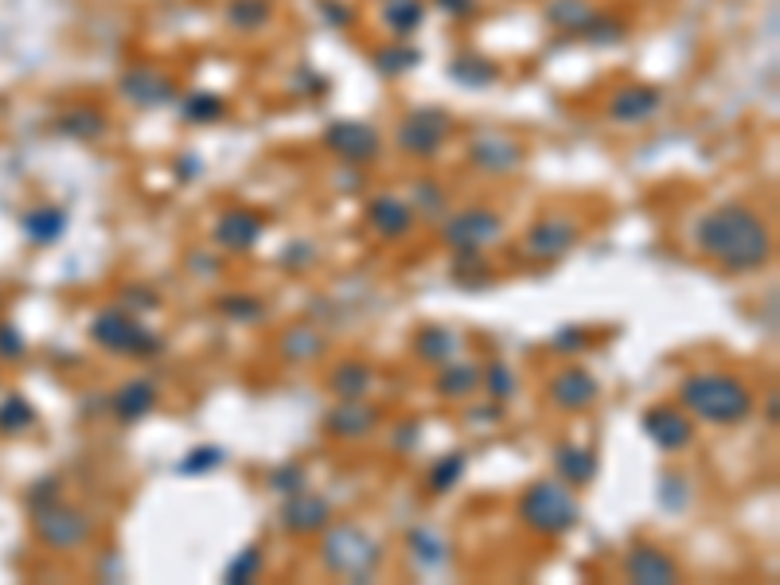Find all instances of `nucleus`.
Here are the masks:
<instances>
[{"instance_id":"nucleus-29","label":"nucleus","mask_w":780,"mask_h":585,"mask_svg":"<svg viewBox=\"0 0 780 585\" xmlns=\"http://www.w3.org/2000/svg\"><path fill=\"white\" fill-rule=\"evenodd\" d=\"M449 75L465 86H492L496 78H500V66L480 56H461L456 63H449Z\"/></svg>"},{"instance_id":"nucleus-47","label":"nucleus","mask_w":780,"mask_h":585,"mask_svg":"<svg viewBox=\"0 0 780 585\" xmlns=\"http://www.w3.org/2000/svg\"><path fill=\"white\" fill-rule=\"evenodd\" d=\"M503 410L500 406H488V410H473V422H496Z\"/></svg>"},{"instance_id":"nucleus-38","label":"nucleus","mask_w":780,"mask_h":585,"mask_svg":"<svg viewBox=\"0 0 780 585\" xmlns=\"http://www.w3.org/2000/svg\"><path fill=\"white\" fill-rule=\"evenodd\" d=\"M219 465H223V449L199 446V449H192L184 461H180V473H184V476H199V473H211V468H219Z\"/></svg>"},{"instance_id":"nucleus-49","label":"nucleus","mask_w":780,"mask_h":585,"mask_svg":"<svg viewBox=\"0 0 780 585\" xmlns=\"http://www.w3.org/2000/svg\"><path fill=\"white\" fill-rule=\"evenodd\" d=\"M180 168H184V180H195V172H199V160H195V157H187Z\"/></svg>"},{"instance_id":"nucleus-32","label":"nucleus","mask_w":780,"mask_h":585,"mask_svg":"<svg viewBox=\"0 0 780 585\" xmlns=\"http://www.w3.org/2000/svg\"><path fill=\"white\" fill-rule=\"evenodd\" d=\"M594 16H597L594 4H585V0H554L547 9V20L554 28H574V32H582Z\"/></svg>"},{"instance_id":"nucleus-28","label":"nucleus","mask_w":780,"mask_h":585,"mask_svg":"<svg viewBox=\"0 0 780 585\" xmlns=\"http://www.w3.org/2000/svg\"><path fill=\"white\" fill-rule=\"evenodd\" d=\"M465 468H468V456L461 453V449H456V453H446L434 468H429V492H437V496L453 492L456 484H461V476H465Z\"/></svg>"},{"instance_id":"nucleus-33","label":"nucleus","mask_w":780,"mask_h":585,"mask_svg":"<svg viewBox=\"0 0 780 585\" xmlns=\"http://www.w3.org/2000/svg\"><path fill=\"white\" fill-rule=\"evenodd\" d=\"M410 550H414V558H418V562H422L426 570L446 566V558H449V547H446L441 539H437L434 531H426V527L410 531Z\"/></svg>"},{"instance_id":"nucleus-39","label":"nucleus","mask_w":780,"mask_h":585,"mask_svg":"<svg viewBox=\"0 0 780 585\" xmlns=\"http://www.w3.org/2000/svg\"><path fill=\"white\" fill-rule=\"evenodd\" d=\"M270 488L278 496H297V492H305V468L301 465H293V461H289V465H278L270 473Z\"/></svg>"},{"instance_id":"nucleus-1","label":"nucleus","mask_w":780,"mask_h":585,"mask_svg":"<svg viewBox=\"0 0 780 585\" xmlns=\"http://www.w3.org/2000/svg\"><path fill=\"white\" fill-rule=\"evenodd\" d=\"M695 246L726 270L749 273L772 258V231L753 207L722 204L695 223Z\"/></svg>"},{"instance_id":"nucleus-31","label":"nucleus","mask_w":780,"mask_h":585,"mask_svg":"<svg viewBox=\"0 0 780 585\" xmlns=\"http://www.w3.org/2000/svg\"><path fill=\"white\" fill-rule=\"evenodd\" d=\"M480 382L484 390H488V399L496 402H508L515 399V390H520V379H515V371H511L508 363H488V367H480Z\"/></svg>"},{"instance_id":"nucleus-35","label":"nucleus","mask_w":780,"mask_h":585,"mask_svg":"<svg viewBox=\"0 0 780 585\" xmlns=\"http://www.w3.org/2000/svg\"><path fill=\"white\" fill-rule=\"evenodd\" d=\"M258 574H261V547H258V543H251L246 550H239V554H234V562L227 566L223 577L231 585H246V582H254Z\"/></svg>"},{"instance_id":"nucleus-9","label":"nucleus","mask_w":780,"mask_h":585,"mask_svg":"<svg viewBox=\"0 0 780 585\" xmlns=\"http://www.w3.org/2000/svg\"><path fill=\"white\" fill-rule=\"evenodd\" d=\"M644 434L663 449V453H683V449L695 441V422L691 414H683L679 406H651L644 410L641 418Z\"/></svg>"},{"instance_id":"nucleus-15","label":"nucleus","mask_w":780,"mask_h":585,"mask_svg":"<svg viewBox=\"0 0 780 585\" xmlns=\"http://www.w3.org/2000/svg\"><path fill=\"white\" fill-rule=\"evenodd\" d=\"M39 531H44V539L51 543V547L71 550V547H78V543L90 539V535H94V523L86 520L83 511L59 508V511H47L44 523H39Z\"/></svg>"},{"instance_id":"nucleus-13","label":"nucleus","mask_w":780,"mask_h":585,"mask_svg":"<svg viewBox=\"0 0 780 585\" xmlns=\"http://www.w3.org/2000/svg\"><path fill=\"white\" fill-rule=\"evenodd\" d=\"M624 577L641 585H671L679 582V566L660 547H636L624 558Z\"/></svg>"},{"instance_id":"nucleus-11","label":"nucleus","mask_w":780,"mask_h":585,"mask_svg":"<svg viewBox=\"0 0 780 585\" xmlns=\"http://www.w3.org/2000/svg\"><path fill=\"white\" fill-rule=\"evenodd\" d=\"M261 231H266V219H261L258 211H251V207H231V211L215 223L211 239L219 242L223 251H251V246H258Z\"/></svg>"},{"instance_id":"nucleus-26","label":"nucleus","mask_w":780,"mask_h":585,"mask_svg":"<svg viewBox=\"0 0 780 585\" xmlns=\"http://www.w3.org/2000/svg\"><path fill=\"white\" fill-rule=\"evenodd\" d=\"M382 24L394 36H414L426 24V4L422 0H390L387 9H382Z\"/></svg>"},{"instance_id":"nucleus-43","label":"nucleus","mask_w":780,"mask_h":585,"mask_svg":"<svg viewBox=\"0 0 780 585\" xmlns=\"http://www.w3.org/2000/svg\"><path fill=\"white\" fill-rule=\"evenodd\" d=\"M316 9H320V16H325L328 24H336V28H348V24H352V9L340 4V0H316Z\"/></svg>"},{"instance_id":"nucleus-19","label":"nucleus","mask_w":780,"mask_h":585,"mask_svg":"<svg viewBox=\"0 0 780 585\" xmlns=\"http://www.w3.org/2000/svg\"><path fill=\"white\" fill-rule=\"evenodd\" d=\"M157 402H160V394H157V387H153L149 379H133V382H125L118 394H113L110 410L118 414L121 422H141V418H149L153 410H157Z\"/></svg>"},{"instance_id":"nucleus-16","label":"nucleus","mask_w":780,"mask_h":585,"mask_svg":"<svg viewBox=\"0 0 780 585\" xmlns=\"http://www.w3.org/2000/svg\"><path fill=\"white\" fill-rule=\"evenodd\" d=\"M328 520H332L328 500L308 496V492L289 496L285 508H281V523H285V531H297V535H316V531L328 527Z\"/></svg>"},{"instance_id":"nucleus-17","label":"nucleus","mask_w":780,"mask_h":585,"mask_svg":"<svg viewBox=\"0 0 780 585\" xmlns=\"http://www.w3.org/2000/svg\"><path fill=\"white\" fill-rule=\"evenodd\" d=\"M121 94H125L133 106L153 110V106H164L176 98V83L168 75H160V71H130V75L121 78Z\"/></svg>"},{"instance_id":"nucleus-45","label":"nucleus","mask_w":780,"mask_h":585,"mask_svg":"<svg viewBox=\"0 0 780 585\" xmlns=\"http://www.w3.org/2000/svg\"><path fill=\"white\" fill-rule=\"evenodd\" d=\"M437 9L446 12V16L461 20V16H468V12L476 9V0H437Z\"/></svg>"},{"instance_id":"nucleus-21","label":"nucleus","mask_w":780,"mask_h":585,"mask_svg":"<svg viewBox=\"0 0 780 585\" xmlns=\"http://www.w3.org/2000/svg\"><path fill=\"white\" fill-rule=\"evenodd\" d=\"M554 468H558V480L562 484H570V488H585V484L597 476V453L594 449L566 441V446L554 449Z\"/></svg>"},{"instance_id":"nucleus-40","label":"nucleus","mask_w":780,"mask_h":585,"mask_svg":"<svg viewBox=\"0 0 780 585\" xmlns=\"http://www.w3.org/2000/svg\"><path fill=\"white\" fill-rule=\"evenodd\" d=\"M66 133H75V137H102L106 133V118L98 110H75L71 118L63 121Z\"/></svg>"},{"instance_id":"nucleus-23","label":"nucleus","mask_w":780,"mask_h":585,"mask_svg":"<svg viewBox=\"0 0 780 585\" xmlns=\"http://www.w3.org/2000/svg\"><path fill=\"white\" fill-rule=\"evenodd\" d=\"M371 382H375V371L367 367V363H340L332 375H328V387H332V394L340 402H355L363 399V394H371Z\"/></svg>"},{"instance_id":"nucleus-37","label":"nucleus","mask_w":780,"mask_h":585,"mask_svg":"<svg viewBox=\"0 0 780 585\" xmlns=\"http://www.w3.org/2000/svg\"><path fill=\"white\" fill-rule=\"evenodd\" d=\"M281 352L289 355V359H313L316 352H320V336L313 332V328H293V332L285 336V344H281Z\"/></svg>"},{"instance_id":"nucleus-24","label":"nucleus","mask_w":780,"mask_h":585,"mask_svg":"<svg viewBox=\"0 0 780 585\" xmlns=\"http://www.w3.org/2000/svg\"><path fill=\"white\" fill-rule=\"evenodd\" d=\"M434 387L441 399H468V394H476V387H480V367L468 359H453L437 371Z\"/></svg>"},{"instance_id":"nucleus-5","label":"nucleus","mask_w":780,"mask_h":585,"mask_svg":"<svg viewBox=\"0 0 780 585\" xmlns=\"http://www.w3.org/2000/svg\"><path fill=\"white\" fill-rule=\"evenodd\" d=\"M90 336H94V344L110 348V352L118 355H157L160 348H164L160 336L149 332L141 320H133L125 308H106V313L94 320Z\"/></svg>"},{"instance_id":"nucleus-2","label":"nucleus","mask_w":780,"mask_h":585,"mask_svg":"<svg viewBox=\"0 0 780 585\" xmlns=\"http://www.w3.org/2000/svg\"><path fill=\"white\" fill-rule=\"evenodd\" d=\"M679 406L710 426H738L753 414V390L722 371H698L679 382Z\"/></svg>"},{"instance_id":"nucleus-46","label":"nucleus","mask_w":780,"mask_h":585,"mask_svg":"<svg viewBox=\"0 0 780 585\" xmlns=\"http://www.w3.org/2000/svg\"><path fill=\"white\" fill-rule=\"evenodd\" d=\"M125 297H133V301H130L133 308H157V297H153L149 289H130Z\"/></svg>"},{"instance_id":"nucleus-8","label":"nucleus","mask_w":780,"mask_h":585,"mask_svg":"<svg viewBox=\"0 0 780 585\" xmlns=\"http://www.w3.org/2000/svg\"><path fill=\"white\" fill-rule=\"evenodd\" d=\"M325 145L348 164H367L382 153V137L367 121H336V125H328Z\"/></svg>"},{"instance_id":"nucleus-44","label":"nucleus","mask_w":780,"mask_h":585,"mask_svg":"<svg viewBox=\"0 0 780 585\" xmlns=\"http://www.w3.org/2000/svg\"><path fill=\"white\" fill-rule=\"evenodd\" d=\"M418 207H426L429 215H437L441 207H446V192L437 184H429V180H422L418 184Z\"/></svg>"},{"instance_id":"nucleus-7","label":"nucleus","mask_w":780,"mask_h":585,"mask_svg":"<svg viewBox=\"0 0 780 585\" xmlns=\"http://www.w3.org/2000/svg\"><path fill=\"white\" fill-rule=\"evenodd\" d=\"M449 118L446 110H414L406 121L399 125V149L410 153V157H437L441 153V145H446L449 137Z\"/></svg>"},{"instance_id":"nucleus-10","label":"nucleus","mask_w":780,"mask_h":585,"mask_svg":"<svg viewBox=\"0 0 780 585\" xmlns=\"http://www.w3.org/2000/svg\"><path fill=\"white\" fill-rule=\"evenodd\" d=\"M577 223L574 219H562V215H550L543 223L531 227L527 234V254L531 258H562L577 246Z\"/></svg>"},{"instance_id":"nucleus-27","label":"nucleus","mask_w":780,"mask_h":585,"mask_svg":"<svg viewBox=\"0 0 780 585\" xmlns=\"http://www.w3.org/2000/svg\"><path fill=\"white\" fill-rule=\"evenodd\" d=\"M273 16V4L270 0H231L227 4V24L239 32H258L266 28Z\"/></svg>"},{"instance_id":"nucleus-25","label":"nucleus","mask_w":780,"mask_h":585,"mask_svg":"<svg viewBox=\"0 0 780 585\" xmlns=\"http://www.w3.org/2000/svg\"><path fill=\"white\" fill-rule=\"evenodd\" d=\"M418 355L426 363H434V367H446V363H453L456 355H461V348H465V340L456 332H449V328H426V332L418 336Z\"/></svg>"},{"instance_id":"nucleus-34","label":"nucleus","mask_w":780,"mask_h":585,"mask_svg":"<svg viewBox=\"0 0 780 585\" xmlns=\"http://www.w3.org/2000/svg\"><path fill=\"white\" fill-rule=\"evenodd\" d=\"M418 63H422L418 47H382L379 56H375V66H379L382 75H406Z\"/></svg>"},{"instance_id":"nucleus-6","label":"nucleus","mask_w":780,"mask_h":585,"mask_svg":"<svg viewBox=\"0 0 780 585\" xmlns=\"http://www.w3.org/2000/svg\"><path fill=\"white\" fill-rule=\"evenodd\" d=\"M441 239L456 254H480L484 246L503 239V215L492 207H465L441 227Z\"/></svg>"},{"instance_id":"nucleus-18","label":"nucleus","mask_w":780,"mask_h":585,"mask_svg":"<svg viewBox=\"0 0 780 585\" xmlns=\"http://www.w3.org/2000/svg\"><path fill=\"white\" fill-rule=\"evenodd\" d=\"M328 434L332 437H344V441H355V437H367L375 426H379V410L363 406V399L355 402H340L336 410H328L325 418Z\"/></svg>"},{"instance_id":"nucleus-22","label":"nucleus","mask_w":780,"mask_h":585,"mask_svg":"<svg viewBox=\"0 0 780 585\" xmlns=\"http://www.w3.org/2000/svg\"><path fill=\"white\" fill-rule=\"evenodd\" d=\"M473 160L484 168V172L503 176V172H511V168L520 164L523 153H520V145L508 141V137H476L473 141Z\"/></svg>"},{"instance_id":"nucleus-42","label":"nucleus","mask_w":780,"mask_h":585,"mask_svg":"<svg viewBox=\"0 0 780 585\" xmlns=\"http://www.w3.org/2000/svg\"><path fill=\"white\" fill-rule=\"evenodd\" d=\"M585 344H589V336H585L582 328H558L554 340H550L554 352H582Z\"/></svg>"},{"instance_id":"nucleus-3","label":"nucleus","mask_w":780,"mask_h":585,"mask_svg":"<svg viewBox=\"0 0 780 585\" xmlns=\"http://www.w3.org/2000/svg\"><path fill=\"white\" fill-rule=\"evenodd\" d=\"M520 520L523 527L539 531V535H566L582 523V503L574 500L570 484L535 480L520 496Z\"/></svg>"},{"instance_id":"nucleus-12","label":"nucleus","mask_w":780,"mask_h":585,"mask_svg":"<svg viewBox=\"0 0 780 585\" xmlns=\"http://www.w3.org/2000/svg\"><path fill=\"white\" fill-rule=\"evenodd\" d=\"M597 394H601V387H597V379L585 367H566V371H558L554 379H550V402H554L558 410H585L594 406Z\"/></svg>"},{"instance_id":"nucleus-41","label":"nucleus","mask_w":780,"mask_h":585,"mask_svg":"<svg viewBox=\"0 0 780 585\" xmlns=\"http://www.w3.org/2000/svg\"><path fill=\"white\" fill-rule=\"evenodd\" d=\"M66 227V215L63 211H39L32 219V231H36V242H56Z\"/></svg>"},{"instance_id":"nucleus-14","label":"nucleus","mask_w":780,"mask_h":585,"mask_svg":"<svg viewBox=\"0 0 780 585\" xmlns=\"http://www.w3.org/2000/svg\"><path fill=\"white\" fill-rule=\"evenodd\" d=\"M660 106H663L660 86H624L609 102V118L621 121V125H636V121H648L651 113H660Z\"/></svg>"},{"instance_id":"nucleus-36","label":"nucleus","mask_w":780,"mask_h":585,"mask_svg":"<svg viewBox=\"0 0 780 585\" xmlns=\"http://www.w3.org/2000/svg\"><path fill=\"white\" fill-rule=\"evenodd\" d=\"M219 313L231 316V320H239V325H254V320H261V316H266V301L239 293V297H223V301H219Z\"/></svg>"},{"instance_id":"nucleus-4","label":"nucleus","mask_w":780,"mask_h":585,"mask_svg":"<svg viewBox=\"0 0 780 585\" xmlns=\"http://www.w3.org/2000/svg\"><path fill=\"white\" fill-rule=\"evenodd\" d=\"M325 566L340 577H367L379 566V543L359 527H332L328 531L325 547H320Z\"/></svg>"},{"instance_id":"nucleus-20","label":"nucleus","mask_w":780,"mask_h":585,"mask_svg":"<svg viewBox=\"0 0 780 585\" xmlns=\"http://www.w3.org/2000/svg\"><path fill=\"white\" fill-rule=\"evenodd\" d=\"M367 223H371L382 239H402V234L410 231V223H414V207L394 199V195H379V199L367 204Z\"/></svg>"},{"instance_id":"nucleus-30","label":"nucleus","mask_w":780,"mask_h":585,"mask_svg":"<svg viewBox=\"0 0 780 585\" xmlns=\"http://www.w3.org/2000/svg\"><path fill=\"white\" fill-rule=\"evenodd\" d=\"M223 113H227V102L219 94H192V98H184V106H180V118H184L187 125H211V121H219Z\"/></svg>"},{"instance_id":"nucleus-48","label":"nucleus","mask_w":780,"mask_h":585,"mask_svg":"<svg viewBox=\"0 0 780 585\" xmlns=\"http://www.w3.org/2000/svg\"><path fill=\"white\" fill-rule=\"evenodd\" d=\"M414 434H418V422H406V429L399 434V446H410V441H414Z\"/></svg>"}]
</instances>
